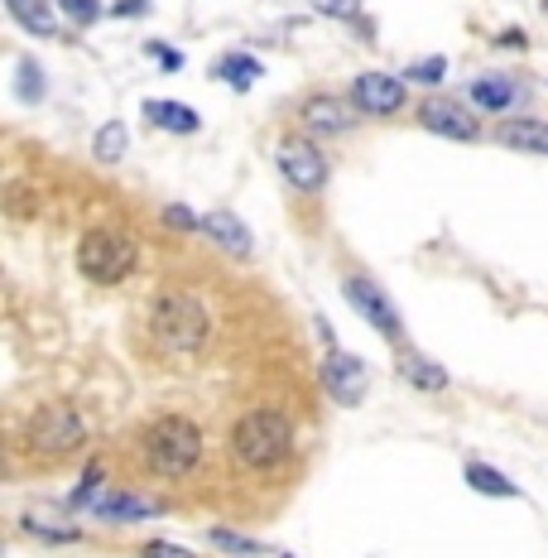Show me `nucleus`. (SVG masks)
I'll use <instances>...</instances> for the list:
<instances>
[{"label":"nucleus","mask_w":548,"mask_h":558,"mask_svg":"<svg viewBox=\"0 0 548 558\" xmlns=\"http://www.w3.org/2000/svg\"><path fill=\"white\" fill-rule=\"evenodd\" d=\"M520 97H524V87H515V77H496V73H482L472 87H466V101H472L476 111H486V116L515 111Z\"/></svg>","instance_id":"obj_13"},{"label":"nucleus","mask_w":548,"mask_h":558,"mask_svg":"<svg viewBox=\"0 0 548 558\" xmlns=\"http://www.w3.org/2000/svg\"><path fill=\"white\" fill-rule=\"evenodd\" d=\"M496 140L506 149H520V155H548V121L539 116H515L496 131Z\"/></svg>","instance_id":"obj_15"},{"label":"nucleus","mask_w":548,"mask_h":558,"mask_svg":"<svg viewBox=\"0 0 548 558\" xmlns=\"http://www.w3.org/2000/svg\"><path fill=\"white\" fill-rule=\"evenodd\" d=\"M313 10L328 20H356L361 15V0H313Z\"/></svg>","instance_id":"obj_27"},{"label":"nucleus","mask_w":548,"mask_h":558,"mask_svg":"<svg viewBox=\"0 0 548 558\" xmlns=\"http://www.w3.org/2000/svg\"><path fill=\"white\" fill-rule=\"evenodd\" d=\"M203 236L212 241L217 251L236 255V260H246V255L255 251V236H251V227L241 222L236 213H227V207H217V213H207V217H203Z\"/></svg>","instance_id":"obj_12"},{"label":"nucleus","mask_w":548,"mask_h":558,"mask_svg":"<svg viewBox=\"0 0 548 558\" xmlns=\"http://www.w3.org/2000/svg\"><path fill=\"white\" fill-rule=\"evenodd\" d=\"M418 125L442 135V140H476L482 135L476 107H462L458 97H424L418 101Z\"/></svg>","instance_id":"obj_11"},{"label":"nucleus","mask_w":548,"mask_h":558,"mask_svg":"<svg viewBox=\"0 0 548 558\" xmlns=\"http://www.w3.org/2000/svg\"><path fill=\"white\" fill-rule=\"evenodd\" d=\"M87 414L73 400H44L34 404L25 428H20V448L34 462H68L87 448Z\"/></svg>","instance_id":"obj_4"},{"label":"nucleus","mask_w":548,"mask_h":558,"mask_svg":"<svg viewBox=\"0 0 548 558\" xmlns=\"http://www.w3.org/2000/svg\"><path fill=\"white\" fill-rule=\"evenodd\" d=\"M165 222H169L173 231H188V236H193V231H203V217H193L188 207H179V203L165 207Z\"/></svg>","instance_id":"obj_28"},{"label":"nucleus","mask_w":548,"mask_h":558,"mask_svg":"<svg viewBox=\"0 0 548 558\" xmlns=\"http://www.w3.org/2000/svg\"><path fill=\"white\" fill-rule=\"evenodd\" d=\"M92 515L107 520V525H135V520L159 515V501L135 496V492H101L97 501H92Z\"/></svg>","instance_id":"obj_14"},{"label":"nucleus","mask_w":548,"mask_h":558,"mask_svg":"<svg viewBox=\"0 0 548 558\" xmlns=\"http://www.w3.org/2000/svg\"><path fill=\"white\" fill-rule=\"evenodd\" d=\"M275 165H279V179H284L294 193H303V197L328 189V155H322L318 140H313L308 131H289L284 140H279Z\"/></svg>","instance_id":"obj_6"},{"label":"nucleus","mask_w":548,"mask_h":558,"mask_svg":"<svg viewBox=\"0 0 548 558\" xmlns=\"http://www.w3.org/2000/svg\"><path fill=\"white\" fill-rule=\"evenodd\" d=\"M260 73H265V68L255 63L251 53H221L217 58V77H227L236 92H251L255 83H260Z\"/></svg>","instance_id":"obj_20"},{"label":"nucleus","mask_w":548,"mask_h":558,"mask_svg":"<svg viewBox=\"0 0 548 558\" xmlns=\"http://www.w3.org/2000/svg\"><path fill=\"white\" fill-rule=\"evenodd\" d=\"M63 10L77 20V25H92V20L101 15V5H97V0H63Z\"/></svg>","instance_id":"obj_30"},{"label":"nucleus","mask_w":548,"mask_h":558,"mask_svg":"<svg viewBox=\"0 0 548 558\" xmlns=\"http://www.w3.org/2000/svg\"><path fill=\"white\" fill-rule=\"evenodd\" d=\"M318 376H322V390H328L337 404H361V400H366V386H370L366 362L352 356V352H342V347H328Z\"/></svg>","instance_id":"obj_9"},{"label":"nucleus","mask_w":548,"mask_h":558,"mask_svg":"<svg viewBox=\"0 0 548 558\" xmlns=\"http://www.w3.org/2000/svg\"><path fill=\"white\" fill-rule=\"evenodd\" d=\"M29 197H39V193H29V183H10V189H5V213H10V217H29V213H39V207L29 203Z\"/></svg>","instance_id":"obj_26"},{"label":"nucleus","mask_w":548,"mask_h":558,"mask_svg":"<svg viewBox=\"0 0 548 558\" xmlns=\"http://www.w3.org/2000/svg\"><path fill=\"white\" fill-rule=\"evenodd\" d=\"M227 448L246 472H275V468H284V458L294 452V424H289V414L275 410V404H255V410H246L231 424Z\"/></svg>","instance_id":"obj_3"},{"label":"nucleus","mask_w":548,"mask_h":558,"mask_svg":"<svg viewBox=\"0 0 548 558\" xmlns=\"http://www.w3.org/2000/svg\"><path fill=\"white\" fill-rule=\"evenodd\" d=\"M5 5H10V15H15L20 29L39 34V39H53V34H58V10H53V0H5Z\"/></svg>","instance_id":"obj_19"},{"label":"nucleus","mask_w":548,"mask_h":558,"mask_svg":"<svg viewBox=\"0 0 548 558\" xmlns=\"http://www.w3.org/2000/svg\"><path fill=\"white\" fill-rule=\"evenodd\" d=\"M342 294H346V304H352L361 318H366L370 328L385 337V342H400V337H404L400 308L390 304V294H385V289H380L370 275H346V279H342Z\"/></svg>","instance_id":"obj_7"},{"label":"nucleus","mask_w":548,"mask_h":558,"mask_svg":"<svg viewBox=\"0 0 548 558\" xmlns=\"http://www.w3.org/2000/svg\"><path fill=\"white\" fill-rule=\"evenodd\" d=\"M462 476H466V486H472L476 496H496V501H520V486L510 482L500 468H491V462H462Z\"/></svg>","instance_id":"obj_16"},{"label":"nucleus","mask_w":548,"mask_h":558,"mask_svg":"<svg viewBox=\"0 0 548 558\" xmlns=\"http://www.w3.org/2000/svg\"><path fill=\"white\" fill-rule=\"evenodd\" d=\"M131 149V135H125L121 121H107L92 140V155H97V165H121V155Z\"/></svg>","instance_id":"obj_21"},{"label":"nucleus","mask_w":548,"mask_h":558,"mask_svg":"<svg viewBox=\"0 0 548 558\" xmlns=\"http://www.w3.org/2000/svg\"><path fill=\"white\" fill-rule=\"evenodd\" d=\"M145 121L149 125H159V131H169V135H193L197 125H203V116H197L193 107H183V101H165V97H149L145 101Z\"/></svg>","instance_id":"obj_17"},{"label":"nucleus","mask_w":548,"mask_h":558,"mask_svg":"<svg viewBox=\"0 0 548 558\" xmlns=\"http://www.w3.org/2000/svg\"><path fill=\"white\" fill-rule=\"evenodd\" d=\"M361 121V111L352 107V97H332V92H313L299 101V125L308 135H346Z\"/></svg>","instance_id":"obj_10"},{"label":"nucleus","mask_w":548,"mask_h":558,"mask_svg":"<svg viewBox=\"0 0 548 558\" xmlns=\"http://www.w3.org/2000/svg\"><path fill=\"white\" fill-rule=\"evenodd\" d=\"M442 77H448V58H418V63L404 68V83H428V87H438Z\"/></svg>","instance_id":"obj_24"},{"label":"nucleus","mask_w":548,"mask_h":558,"mask_svg":"<svg viewBox=\"0 0 548 558\" xmlns=\"http://www.w3.org/2000/svg\"><path fill=\"white\" fill-rule=\"evenodd\" d=\"M73 260H77V275L92 279V284H121L139 265V241L121 227H92L77 236Z\"/></svg>","instance_id":"obj_5"},{"label":"nucleus","mask_w":548,"mask_h":558,"mask_svg":"<svg viewBox=\"0 0 548 558\" xmlns=\"http://www.w3.org/2000/svg\"><path fill=\"white\" fill-rule=\"evenodd\" d=\"M15 87H20V101H39L44 97V68L34 58H20L15 63Z\"/></svg>","instance_id":"obj_23"},{"label":"nucleus","mask_w":548,"mask_h":558,"mask_svg":"<svg viewBox=\"0 0 548 558\" xmlns=\"http://www.w3.org/2000/svg\"><path fill=\"white\" fill-rule=\"evenodd\" d=\"M111 15H121V20L145 15V0H115V10H111Z\"/></svg>","instance_id":"obj_32"},{"label":"nucleus","mask_w":548,"mask_h":558,"mask_svg":"<svg viewBox=\"0 0 548 558\" xmlns=\"http://www.w3.org/2000/svg\"><path fill=\"white\" fill-rule=\"evenodd\" d=\"M29 534H39V539H49V544H73L77 539V530H63V525H49V520H39V515H25L20 520Z\"/></svg>","instance_id":"obj_25"},{"label":"nucleus","mask_w":548,"mask_h":558,"mask_svg":"<svg viewBox=\"0 0 548 558\" xmlns=\"http://www.w3.org/2000/svg\"><path fill=\"white\" fill-rule=\"evenodd\" d=\"M139 558H197L193 549H183V544H169V539H149Z\"/></svg>","instance_id":"obj_29"},{"label":"nucleus","mask_w":548,"mask_h":558,"mask_svg":"<svg viewBox=\"0 0 548 558\" xmlns=\"http://www.w3.org/2000/svg\"><path fill=\"white\" fill-rule=\"evenodd\" d=\"M207 539H212L221 554H236V558H265V554H270L265 544H255V539H246V534H236V530H227V525L207 530Z\"/></svg>","instance_id":"obj_22"},{"label":"nucleus","mask_w":548,"mask_h":558,"mask_svg":"<svg viewBox=\"0 0 548 558\" xmlns=\"http://www.w3.org/2000/svg\"><path fill=\"white\" fill-rule=\"evenodd\" d=\"M346 97H352V107L361 116H400L404 101H410V87L394 73H361V77H352Z\"/></svg>","instance_id":"obj_8"},{"label":"nucleus","mask_w":548,"mask_h":558,"mask_svg":"<svg viewBox=\"0 0 548 558\" xmlns=\"http://www.w3.org/2000/svg\"><path fill=\"white\" fill-rule=\"evenodd\" d=\"M400 371H404V380H410L414 390H424V395H442L452 386V376L442 371L438 362H428L424 352H404L400 356Z\"/></svg>","instance_id":"obj_18"},{"label":"nucleus","mask_w":548,"mask_h":558,"mask_svg":"<svg viewBox=\"0 0 548 558\" xmlns=\"http://www.w3.org/2000/svg\"><path fill=\"white\" fill-rule=\"evenodd\" d=\"M203 452H207L203 424L188 414H155L139 428V462H145V472L165 476V482L193 476L203 468Z\"/></svg>","instance_id":"obj_1"},{"label":"nucleus","mask_w":548,"mask_h":558,"mask_svg":"<svg viewBox=\"0 0 548 558\" xmlns=\"http://www.w3.org/2000/svg\"><path fill=\"white\" fill-rule=\"evenodd\" d=\"M145 323L165 356H197L212 337V313L188 289H159L145 308Z\"/></svg>","instance_id":"obj_2"},{"label":"nucleus","mask_w":548,"mask_h":558,"mask_svg":"<svg viewBox=\"0 0 548 558\" xmlns=\"http://www.w3.org/2000/svg\"><path fill=\"white\" fill-rule=\"evenodd\" d=\"M149 58H159V63H165V68H169V73H179V68H183V58H179V53H173V49H169V44H149Z\"/></svg>","instance_id":"obj_31"}]
</instances>
